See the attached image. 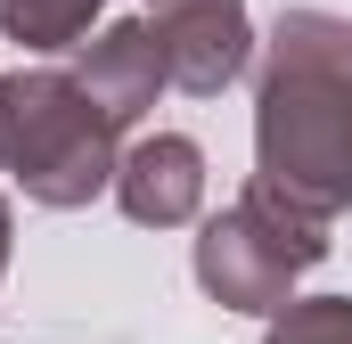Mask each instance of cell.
<instances>
[{
  "mask_svg": "<svg viewBox=\"0 0 352 344\" xmlns=\"http://www.w3.org/2000/svg\"><path fill=\"white\" fill-rule=\"evenodd\" d=\"M115 205L140 222V230H180L197 222L205 205V148L188 131H156V140H131L115 156Z\"/></svg>",
  "mask_w": 352,
  "mask_h": 344,
  "instance_id": "cell-5",
  "label": "cell"
},
{
  "mask_svg": "<svg viewBox=\"0 0 352 344\" xmlns=\"http://www.w3.org/2000/svg\"><path fill=\"white\" fill-rule=\"evenodd\" d=\"M263 344H352V295H295L287 312H270Z\"/></svg>",
  "mask_w": 352,
  "mask_h": 344,
  "instance_id": "cell-8",
  "label": "cell"
},
{
  "mask_svg": "<svg viewBox=\"0 0 352 344\" xmlns=\"http://www.w3.org/2000/svg\"><path fill=\"white\" fill-rule=\"evenodd\" d=\"M8 230H16V222H8V197H0V270H8Z\"/></svg>",
  "mask_w": 352,
  "mask_h": 344,
  "instance_id": "cell-9",
  "label": "cell"
},
{
  "mask_svg": "<svg viewBox=\"0 0 352 344\" xmlns=\"http://www.w3.org/2000/svg\"><path fill=\"white\" fill-rule=\"evenodd\" d=\"M98 8L107 0H0V33L16 50H74V41H90Z\"/></svg>",
  "mask_w": 352,
  "mask_h": 344,
  "instance_id": "cell-7",
  "label": "cell"
},
{
  "mask_svg": "<svg viewBox=\"0 0 352 344\" xmlns=\"http://www.w3.org/2000/svg\"><path fill=\"white\" fill-rule=\"evenodd\" d=\"M328 262V222L287 205L278 189L246 180L238 205H221L205 230H197V287L221 303V312H246V320H270L295 303V279Z\"/></svg>",
  "mask_w": 352,
  "mask_h": 344,
  "instance_id": "cell-3",
  "label": "cell"
},
{
  "mask_svg": "<svg viewBox=\"0 0 352 344\" xmlns=\"http://www.w3.org/2000/svg\"><path fill=\"white\" fill-rule=\"evenodd\" d=\"M74 83L90 90V107H98L115 131H131V123L156 107V90L173 83V74H164V50H156V25L123 17V25H107L98 41H74Z\"/></svg>",
  "mask_w": 352,
  "mask_h": 344,
  "instance_id": "cell-6",
  "label": "cell"
},
{
  "mask_svg": "<svg viewBox=\"0 0 352 344\" xmlns=\"http://www.w3.org/2000/svg\"><path fill=\"white\" fill-rule=\"evenodd\" d=\"M254 180L336 222L352 205V25L287 8L254 83Z\"/></svg>",
  "mask_w": 352,
  "mask_h": 344,
  "instance_id": "cell-1",
  "label": "cell"
},
{
  "mask_svg": "<svg viewBox=\"0 0 352 344\" xmlns=\"http://www.w3.org/2000/svg\"><path fill=\"white\" fill-rule=\"evenodd\" d=\"M156 50H164L173 90L221 98L254 58V17L246 0H156Z\"/></svg>",
  "mask_w": 352,
  "mask_h": 344,
  "instance_id": "cell-4",
  "label": "cell"
},
{
  "mask_svg": "<svg viewBox=\"0 0 352 344\" xmlns=\"http://www.w3.org/2000/svg\"><path fill=\"white\" fill-rule=\"evenodd\" d=\"M115 123L90 107V90L74 74H50V66H16L0 74V172L50 205V213H74L98 189H115Z\"/></svg>",
  "mask_w": 352,
  "mask_h": 344,
  "instance_id": "cell-2",
  "label": "cell"
}]
</instances>
